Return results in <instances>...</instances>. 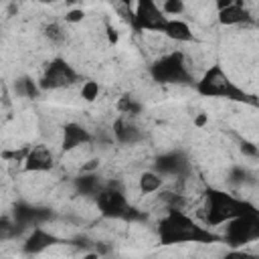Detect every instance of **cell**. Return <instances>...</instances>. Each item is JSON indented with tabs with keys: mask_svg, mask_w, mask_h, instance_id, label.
<instances>
[{
	"mask_svg": "<svg viewBox=\"0 0 259 259\" xmlns=\"http://www.w3.org/2000/svg\"><path fill=\"white\" fill-rule=\"evenodd\" d=\"M168 22V16L162 12L160 4L154 0H140L134 4V18H132V28L136 32H160L164 30Z\"/></svg>",
	"mask_w": 259,
	"mask_h": 259,
	"instance_id": "7",
	"label": "cell"
},
{
	"mask_svg": "<svg viewBox=\"0 0 259 259\" xmlns=\"http://www.w3.org/2000/svg\"><path fill=\"white\" fill-rule=\"evenodd\" d=\"M45 36H47L51 42H55V45H63L65 38H67L65 28H63L61 22H49V24L45 26Z\"/></svg>",
	"mask_w": 259,
	"mask_h": 259,
	"instance_id": "22",
	"label": "cell"
},
{
	"mask_svg": "<svg viewBox=\"0 0 259 259\" xmlns=\"http://www.w3.org/2000/svg\"><path fill=\"white\" fill-rule=\"evenodd\" d=\"M221 259H259V255L251 251H243V249H229Z\"/></svg>",
	"mask_w": 259,
	"mask_h": 259,
	"instance_id": "25",
	"label": "cell"
},
{
	"mask_svg": "<svg viewBox=\"0 0 259 259\" xmlns=\"http://www.w3.org/2000/svg\"><path fill=\"white\" fill-rule=\"evenodd\" d=\"M217 20L223 26H241V24L253 22L255 16L247 8V4L233 2V0H223V2H217Z\"/></svg>",
	"mask_w": 259,
	"mask_h": 259,
	"instance_id": "9",
	"label": "cell"
},
{
	"mask_svg": "<svg viewBox=\"0 0 259 259\" xmlns=\"http://www.w3.org/2000/svg\"><path fill=\"white\" fill-rule=\"evenodd\" d=\"M154 170L158 172V174H162L164 178H184L186 176V172H188V160H186V156L182 154V152H176V150H172V152H164V154H160L158 158H156V162H154Z\"/></svg>",
	"mask_w": 259,
	"mask_h": 259,
	"instance_id": "11",
	"label": "cell"
},
{
	"mask_svg": "<svg viewBox=\"0 0 259 259\" xmlns=\"http://www.w3.org/2000/svg\"><path fill=\"white\" fill-rule=\"evenodd\" d=\"M117 111H119V115L136 117V115L142 113V103H140L136 97L123 95V97H119V101H117Z\"/></svg>",
	"mask_w": 259,
	"mask_h": 259,
	"instance_id": "19",
	"label": "cell"
},
{
	"mask_svg": "<svg viewBox=\"0 0 259 259\" xmlns=\"http://www.w3.org/2000/svg\"><path fill=\"white\" fill-rule=\"evenodd\" d=\"M162 12L168 16V18H180L184 12H186V4L182 0H164L160 4Z\"/></svg>",
	"mask_w": 259,
	"mask_h": 259,
	"instance_id": "21",
	"label": "cell"
},
{
	"mask_svg": "<svg viewBox=\"0 0 259 259\" xmlns=\"http://www.w3.org/2000/svg\"><path fill=\"white\" fill-rule=\"evenodd\" d=\"M83 18H85V12H83L81 8H73V10L65 12V16H63L65 24H77V22H81Z\"/></svg>",
	"mask_w": 259,
	"mask_h": 259,
	"instance_id": "26",
	"label": "cell"
},
{
	"mask_svg": "<svg viewBox=\"0 0 259 259\" xmlns=\"http://www.w3.org/2000/svg\"><path fill=\"white\" fill-rule=\"evenodd\" d=\"M83 259H101V257H99V253H97V251H93V253H87Z\"/></svg>",
	"mask_w": 259,
	"mask_h": 259,
	"instance_id": "29",
	"label": "cell"
},
{
	"mask_svg": "<svg viewBox=\"0 0 259 259\" xmlns=\"http://www.w3.org/2000/svg\"><path fill=\"white\" fill-rule=\"evenodd\" d=\"M95 208L103 219H109V221H119V219L130 221L136 210L130 206V200L123 188L115 186L113 182H107L105 188L95 196Z\"/></svg>",
	"mask_w": 259,
	"mask_h": 259,
	"instance_id": "6",
	"label": "cell"
},
{
	"mask_svg": "<svg viewBox=\"0 0 259 259\" xmlns=\"http://www.w3.org/2000/svg\"><path fill=\"white\" fill-rule=\"evenodd\" d=\"M206 119H208V117H206L204 113H198V115L194 117V125H196V127H204V125H206Z\"/></svg>",
	"mask_w": 259,
	"mask_h": 259,
	"instance_id": "28",
	"label": "cell"
},
{
	"mask_svg": "<svg viewBox=\"0 0 259 259\" xmlns=\"http://www.w3.org/2000/svg\"><path fill=\"white\" fill-rule=\"evenodd\" d=\"M22 168L24 172H32V174H45V172H51L55 168V154L49 146H30L28 148V154L22 162Z\"/></svg>",
	"mask_w": 259,
	"mask_h": 259,
	"instance_id": "12",
	"label": "cell"
},
{
	"mask_svg": "<svg viewBox=\"0 0 259 259\" xmlns=\"http://www.w3.org/2000/svg\"><path fill=\"white\" fill-rule=\"evenodd\" d=\"M162 34L174 42H192L194 40V32H192L190 24L182 18H168Z\"/></svg>",
	"mask_w": 259,
	"mask_h": 259,
	"instance_id": "16",
	"label": "cell"
},
{
	"mask_svg": "<svg viewBox=\"0 0 259 259\" xmlns=\"http://www.w3.org/2000/svg\"><path fill=\"white\" fill-rule=\"evenodd\" d=\"M111 134H113L115 142H119L123 146H134L144 140V132L140 130V125L134 121V117H127V115H119L113 121Z\"/></svg>",
	"mask_w": 259,
	"mask_h": 259,
	"instance_id": "14",
	"label": "cell"
},
{
	"mask_svg": "<svg viewBox=\"0 0 259 259\" xmlns=\"http://www.w3.org/2000/svg\"><path fill=\"white\" fill-rule=\"evenodd\" d=\"M77 81H79V73L75 71V67L69 65L65 59L57 57L45 67L38 79V85L42 91H59V89H67L75 85Z\"/></svg>",
	"mask_w": 259,
	"mask_h": 259,
	"instance_id": "8",
	"label": "cell"
},
{
	"mask_svg": "<svg viewBox=\"0 0 259 259\" xmlns=\"http://www.w3.org/2000/svg\"><path fill=\"white\" fill-rule=\"evenodd\" d=\"M79 95H81V99H85V101L91 103V101L99 99V95H101V85H99L97 81H93V79H87V81L81 83Z\"/></svg>",
	"mask_w": 259,
	"mask_h": 259,
	"instance_id": "20",
	"label": "cell"
},
{
	"mask_svg": "<svg viewBox=\"0 0 259 259\" xmlns=\"http://www.w3.org/2000/svg\"><path fill=\"white\" fill-rule=\"evenodd\" d=\"M93 142V136L87 127H83L81 123L77 121H69L63 125V132H61V150L63 152H75L77 148L81 146H89Z\"/></svg>",
	"mask_w": 259,
	"mask_h": 259,
	"instance_id": "13",
	"label": "cell"
},
{
	"mask_svg": "<svg viewBox=\"0 0 259 259\" xmlns=\"http://www.w3.org/2000/svg\"><path fill=\"white\" fill-rule=\"evenodd\" d=\"M59 243H61V239L55 233H51L49 229L38 225V227L28 229L26 237L22 239V253L24 255H40Z\"/></svg>",
	"mask_w": 259,
	"mask_h": 259,
	"instance_id": "10",
	"label": "cell"
},
{
	"mask_svg": "<svg viewBox=\"0 0 259 259\" xmlns=\"http://www.w3.org/2000/svg\"><path fill=\"white\" fill-rule=\"evenodd\" d=\"M14 89H16V93H18L20 97H28V99L38 97V93L42 91L40 85H38V81L30 79V77H20V79L16 81Z\"/></svg>",
	"mask_w": 259,
	"mask_h": 259,
	"instance_id": "18",
	"label": "cell"
},
{
	"mask_svg": "<svg viewBox=\"0 0 259 259\" xmlns=\"http://www.w3.org/2000/svg\"><path fill=\"white\" fill-rule=\"evenodd\" d=\"M239 150L247 158H259V146L249 140H239Z\"/></svg>",
	"mask_w": 259,
	"mask_h": 259,
	"instance_id": "24",
	"label": "cell"
},
{
	"mask_svg": "<svg viewBox=\"0 0 259 259\" xmlns=\"http://www.w3.org/2000/svg\"><path fill=\"white\" fill-rule=\"evenodd\" d=\"M164 182H166V178L152 168V170H146V172L140 174V178H138V190L142 194H146V196L148 194H156V192H160L164 188Z\"/></svg>",
	"mask_w": 259,
	"mask_h": 259,
	"instance_id": "17",
	"label": "cell"
},
{
	"mask_svg": "<svg viewBox=\"0 0 259 259\" xmlns=\"http://www.w3.org/2000/svg\"><path fill=\"white\" fill-rule=\"evenodd\" d=\"M247 178H249V174H247V170H245L243 166H233V168L229 170V178H227V182L233 184V186H239V184H245Z\"/></svg>",
	"mask_w": 259,
	"mask_h": 259,
	"instance_id": "23",
	"label": "cell"
},
{
	"mask_svg": "<svg viewBox=\"0 0 259 259\" xmlns=\"http://www.w3.org/2000/svg\"><path fill=\"white\" fill-rule=\"evenodd\" d=\"M107 182H101V178L97 176V172H81L77 178H73V188L77 194L81 196H97Z\"/></svg>",
	"mask_w": 259,
	"mask_h": 259,
	"instance_id": "15",
	"label": "cell"
},
{
	"mask_svg": "<svg viewBox=\"0 0 259 259\" xmlns=\"http://www.w3.org/2000/svg\"><path fill=\"white\" fill-rule=\"evenodd\" d=\"M257 24H259V16H257Z\"/></svg>",
	"mask_w": 259,
	"mask_h": 259,
	"instance_id": "30",
	"label": "cell"
},
{
	"mask_svg": "<svg viewBox=\"0 0 259 259\" xmlns=\"http://www.w3.org/2000/svg\"><path fill=\"white\" fill-rule=\"evenodd\" d=\"M257 210L251 202L223 190V188H204L202 194V208L198 212V217L202 219V225L208 229H223L227 223H231L233 219L253 212Z\"/></svg>",
	"mask_w": 259,
	"mask_h": 259,
	"instance_id": "2",
	"label": "cell"
},
{
	"mask_svg": "<svg viewBox=\"0 0 259 259\" xmlns=\"http://www.w3.org/2000/svg\"><path fill=\"white\" fill-rule=\"evenodd\" d=\"M219 235L231 249H243L245 245L259 241V210L233 219L223 227V233Z\"/></svg>",
	"mask_w": 259,
	"mask_h": 259,
	"instance_id": "5",
	"label": "cell"
},
{
	"mask_svg": "<svg viewBox=\"0 0 259 259\" xmlns=\"http://www.w3.org/2000/svg\"><path fill=\"white\" fill-rule=\"evenodd\" d=\"M194 89L202 97H219V99L237 101V103H253L251 95L227 75L221 63H212L208 69H204L200 79L194 83Z\"/></svg>",
	"mask_w": 259,
	"mask_h": 259,
	"instance_id": "3",
	"label": "cell"
},
{
	"mask_svg": "<svg viewBox=\"0 0 259 259\" xmlns=\"http://www.w3.org/2000/svg\"><path fill=\"white\" fill-rule=\"evenodd\" d=\"M156 237L162 247L186 245V243H204L214 245L221 243V235L212 229L198 223L184 208H166L156 225Z\"/></svg>",
	"mask_w": 259,
	"mask_h": 259,
	"instance_id": "1",
	"label": "cell"
},
{
	"mask_svg": "<svg viewBox=\"0 0 259 259\" xmlns=\"http://www.w3.org/2000/svg\"><path fill=\"white\" fill-rule=\"evenodd\" d=\"M105 34H107V42H109V45H117L119 34H117V30H115L111 24H107V26H105Z\"/></svg>",
	"mask_w": 259,
	"mask_h": 259,
	"instance_id": "27",
	"label": "cell"
},
{
	"mask_svg": "<svg viewBox=\"0 0 259 259\" xmlns=\"http://www.w3.org/2000/svg\"><path fill=\"white\" fill-rule=\"evenodd\" d=\"M150 77L162 85H194L186 57L180 51H170L150 65Z\"/></svg>",
	"mask_w": 259,
	"mask_h": 259,
	"instance_id": "4",
	"label": "cell"
}]
</instances>
